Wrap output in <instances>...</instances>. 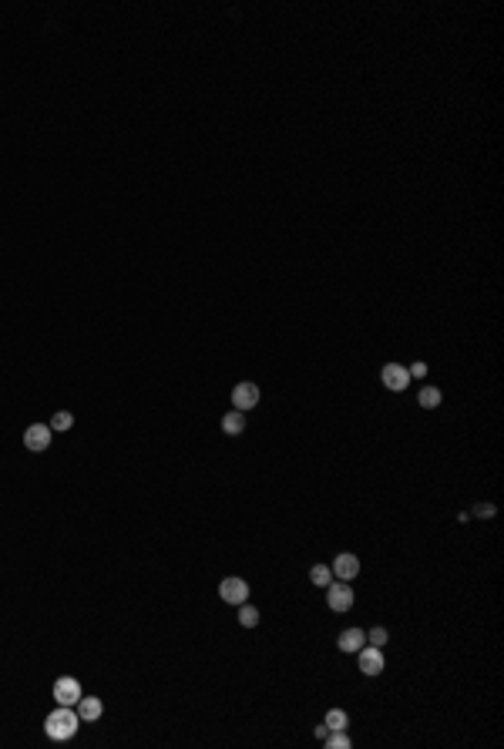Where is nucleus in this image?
I'll return each instance as SVG.
<instances>
[{"label":"nucleus","mask_w":504,"mask_h":749,"mask_svg":"<svg viewBox=\"0 0 504 749\" xmlns=\"http://www.w3.org/2000/svg\"><path fill=\"white\" fill-rule=\"evenodd\" d=\"M366 638H370V645H376V648H380V645H383V642H387V628H374V632L366 635Z\"/></svg>","instance_id":"6ab92c4d"},{"label":"nucleus","mask_w":504,"mask_h":749,"mask_svg":"<svg viewBox=\"0 0 504 749\" xmlns=\"http://www.w3.org/2000/svg\"><path fill=\"white\" fill-rule=\"evenodd\" d=\"M54 699H57V706H78L81 682L74 675H61V679L54 682Z\"/></svg>","instance_id":"7ed1b4c3"},{"label":"nucleus","mask_w":504,"mask_h":749,"mask_svg":"<svg viewBox=\"0 0 504 749\" xmlns=\"http://www.w3.org/2000/svg\"><path fill=\"white\" fill-rule=\"evenodd\" d=\"M420 406H424V410L440 406V390H437V387H424V390H420Z\"/></svg>","instance_id":"a211bd4d"},{"label":"nucleus","mask_w":504,"mask_h":749,"mask_svg":"<svg viewBox=\"0 0 504 749\" xmlns=\"http://www.w3.org/2000/svg\"><path fill=\"white\" fill-rule=\"evenodd\" d=\"M474 514H478V518H494V504H478Z\"/></svg>","instance_id":"aec40b11"},{"label":"nucleus","mask_w":504,"mask_h":749,"mask_svg":"<svg viewBox=\"0 0 504 749\" xmlns=\"http://www.w3.org/2000/svg\"><path fill=\"white\" fill-rule=\"evenodd\" d=\"M78 716L84 719V723H94L98 716H101V699L94 696H81L78 699Z\"/></svg>","instance_id":"9b49d317"},{"label":"nucleus","mask_w":504,"mask_h":749,"mask_svg":"<svg viewBox=\"0 0 504 749\" xmlns=\"http://www.w3.org/2000/svg\"><path fill=\"white\" fill-rule=\"evenodd\" d=\"M326 605L333 611H349L353 609V588L349 582H336V584H326Z\"/></svg>","instance_id":"f03ea898"},{"label":"nucleus","mask_w":504,"mask_h":749,"mask_svg":"<svg viewBox=\"0 0 504 749\" xmlns=\"http://www.w3.org/2000/svg\"><path fill=\"white\" fill-rule=\"evenodd\" d=\"M233 404H235V410H242V414L252 410V406L259 404V387L256 383H239L233 390Z\"/></svg>","instance_id":"1a4fd4ad"},{"label":"nucleus","mask_w":504,"mask_h":749,"mask_svg":"<svg viewBox=\"0 0 504 749\" xmlns=\"http://www.w3.org/2000/svg\"><path fill=\"white\" fill-rule=\"evenodd\" d=\"M219 595H222V601H229V605H242L249 598V584L242 582V578H225V582L219 584Z\"/></svg>","instance_id":"0eeeda50"},{"label":"nucleus","mask_w":504,"mask_h":749,"mask_svg":"<svg viewBox=\"0 0 504 749\" xmlns=\"http://www.w3.org/2000/svg\"><path fill=\"white\" fill-rule=\"evenodd\" d=\"M326 746L330 749H349V736L343 729H330V733H326Z\"/></svg>","instance_id":"dca6fc26"},{"label":"nucleus","mask_w":504,"mask_h":749,"mask_svg":"<svg viewBox=\"0 0 504 749\" xmlns=\"http://www.w3.org/2000/svg\"><path fill=\"white\" fill-rule=\"evenodd\" d=\"M363 645H366V632H363V628H347V632L336 638V648H340V652H360Z\"/></svg>","instance_id":"9d476101"},{"label":"nucleus","mask_w":504,"mask_h":749,"mask_svg":"<svg viewBox=\"0 0 504 749\" xmlns=\"http://www.w3.org/2000/svg\"><path fill=\"white\" fill-rule=\"evenodd\" d=\"M380 380H383L387 390L401 394V390H407V383H410V370L401 367V363H387V367L380 370Z\"/></svg>","instance_id":"20e7f679"},{"label":"nucleus","mask_w":504,"mask_h":749,"mask_svg":"<svg viewBox=\"0 0 504 749\" xmlns=\"http://www.w3.org/2000/svg\"><path fill=\"white\" fill-rule=\"evenodd\" d=\"M222 431L229 433V437L242 433V431H246V414H242V410H233V414H225V417H222Z\"/></svg>","instance_id":"f8f14e48"},{"label":"nucleus","mask_w":504,"mask_h":749,"mask_svg":"<svg viewBox=\"0 0 504 749\" xmlns=\"http://www.w3.org/2000/svg\"><path fill=\"white\" fill-rule=\"evenodd\" d=\"M239 625H242V628H256L259 625V611L252 609V605H246V601L239 605Z\"/></svg>","instance_id":"2eb2a0df"},{"label":"nucleus","mask_w":504,"mask_h":749,"mask_svg":"<svg viewBox=\"0 0 504 749\" xmlns=\"http://www.w3.org/2000/svg\"><path fill=\"white\" fill-rule=\"evenodd\" d=\"M81 726V716L71 706H57V709L47 716V723H44V733L51 739H57V743H65V739H71L74 733H78Z\"/></svg>","instance_id":"f257e3e1"},{"label":"nucleus","mask_w":504,"mask_h":749,"mask_svg":"<svg viewBox=\"0 0 504 749\" xmlns=\"http://www.w3.org/2000/svg\"><path fill=\"white\" fill-rule=\"evenodd\" d=\"M427 373V363H414V367H410V377H424Z\"/></svg>","instance_id":"412c9836"},{"label":"nucleus","mask_w":504,"mask_h":749,"mask_svg":"<svg viewBox=\"0 0 504 749\" xmlns=\"http://www.w3.org/2000/svg\"><path fill=\"white\" fill-rule=\"evenodd\" d=\"M323 723H326V729H347L349 719H347V712H343V709H330Z\"/></svg>","instance_id":"f3484780"},{"label":"nucleus","mask_w":504,"mask_h":749,"mask_svg":"<svg viewBox=\"0 0 504 749\" xmlns=\"http://www.w3.org/2000/svg\"><path fill=\"white\" fill-rule=\"evenodd\" d=\"M51 427L47 423H30L24 431V447L27 450H34V454H40V450H47V444H51Z\"/></svg>","instance_id":"39448f33"},{"label":"nucleus","mask_w":504,"mask_h":749,"mask_svg":"<svg viewBox=\"0 0 504 749\" xmlns=\"http://www.w3.org/2000/svg\"><path fill=\"white\" fill-rule=\"evenodd\" d=\"M330 572L340 578V582H353L357 575H360V558L357 555H349V551H343V555H336V561H333V568Z\"/></svg>","instance_id":"423d86ee"},{"label":"nucleus","mask_w":504,"mask_h":749,"mask_svg":"<svg viewBox=\"0 0 504 749\" xmlns=\"http://www.w3.org/2000/svg\"><path fill=\"white\" fill-rule=\"evenodd\" d=\"M71 423H74V414H67V410H57L47 427H51L54 433H65V431H71Z\"/></svg>","instance_id":"ddd939ff"},{"label":"nucleus","mask_w":504,"mask_h":749,"mask_svg":"<svg viewBox=\"0 0 504 749\" xmlns=\"http://www.w3.org/2000/svg\"><path fill=\"white\" fill-rule=\"evenodd\" d=\"M310 582L316 584V588H326V584L333 582V572L326 568V565H313V572H310Z\"/></svg>","instance_id":"4468645a"},{"label":"nucleus","mask_w":504,"mask_h":749,"mask_svg":"<svg viewBox=\"0 0 504 749\" xmlns=\"http://www.w3.org/2000/svg\"><path fill=\"white\" fill-rule=\"evenodd\" d=\"M383 665H387V659H383V652L376 645L360 648V672L363 675H380L383 672Z\"/></svg>","instance_id":"6e6552de"}]
</instances>
